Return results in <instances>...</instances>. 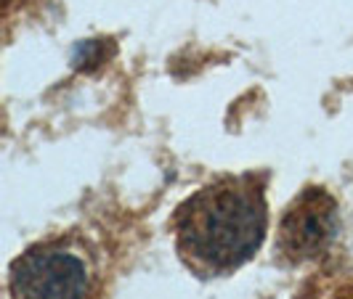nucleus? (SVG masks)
I'll return each instance as SVG.
<instances>
[{
	"label": "nucleus",
	"mask_w": 353,
	"mask_h": 299,
	"mask_svg": "<svg viewBox=\"0 0 353 299\" xmlns=\"http://www.w3.org/2000/svg\"><path fill=\"white\" fill-rule=\"evenodd\" d=\"M178 260L199 278H223L248 265L268 233L265 175H221L183 199L173 214Z\"/></svg>",
	"instance_id": "f257e3e1"
},
{
	"label": "nucleus",
	"mask_w": 353,
	"mask_h": 299,
	"mask_svg": "<svg viewBox=\"0 0 353 299\" xmlns=\"http://www.w3.org/2000/svg\"><path fill=\"white\" fill-rule=\"evenodd\" d=\"M298 299H353V270L316 276Z\"/></svg>",
	"instance_id": "20e7f679"
},
{
	"label": "nucleus",
	"mask_w": 353,
	"mask_h": 299,
	"mask_svg": "<svg viewBox=\"0 0 353 299\" xmlns=\"http://www.w3.org/2000/svg\"><path fill=\"white\" fill-rule=\"evenodd\" d=\"M340 233V207L327 188L305 186L284 210L276 228V260L301 267L321 260Z\"/></svg>",
	"instance_id": "7ed1b4c3"
},
{
	"label": "nucleus",
	"mask_w": 353,
	"mask_h": 299,
	"mask_svg": "<svg viewBox=\"0 0 353 299\" xmlns=\"http://www.w3.org/2000/svg\"><path fill=\"white\" fill-rule=\"evenodd\" d=\"M101 257L83 236L61 233L27 247L8 270L11 299H96Z\"/></svg>",
	"instance_id": "f03ea898"
}]
</instances>
